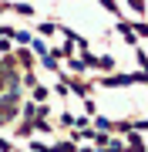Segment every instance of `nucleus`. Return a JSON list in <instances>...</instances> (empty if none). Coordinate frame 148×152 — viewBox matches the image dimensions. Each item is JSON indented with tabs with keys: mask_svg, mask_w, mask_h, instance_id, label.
I'll return each instance as SVG.
<instances>
[{
	"mask_svg": "<svg viewBox=\"0 0 148 152\" xmlns=\"http://www.w3.org/2000/svg\"><path fill=\"white\" fill-rule=\"evenodd\" d=\"M131 129H148V118H138V122H131Z\"/></svg>",
	"mask_w": 148,
	"mask_h": 152,
	"instance_id": "nucleus-5",
	"label": "nucleus"
},
{
	"mask_svg": "<svg viewBox=\"0 0 148 152\" xmlns=\"http://www.w3.org/2000/svg\"><path fill=\"white\" fill-rule=\"evenodd\" d=\"M128 145H131V149H128V152H145V142L138 139V135H131V142H128Z\"/></svg>",
	"mask_w": 148,
	"mask_h": 152,
	"instance_id": "nucleus-1",
	"label": "nucleus"
},
{
	"mask_svg": "<svg viewBox=\"0 0 148 152\" xmlns=\"http://www.w3.org/2000/svg\"><path fill=\"white\" fill-rule=\"evenodd\" d=\"M34 98H37V102H44V98H47V88H40V85H34Z\"/></svg>",
	"mask_w": 148,
	"mask_h": 152,
	"instance_id": "nucleus-2",
	"label": "nucleus"
},
{
	"mask_svg": "<svg viewBox=\"0 0 148 152\" xmlns=\"http://www.w3.org/2000/svg\"><path fill=\"white\" fill-rule=\"evenodd\" d=\"M0 152H14V149H10V145H7V142H4V139H0Z\"/></svg>",
	"mask_w": 148,
	"mask_h": 152,
	"instance_id": "nucleus-6",
	"label": "nucleus"
},
{
	"mask_svg": "<svg viewBox=\"0 0 148 152\" xmlns=\"http://www.w3.org/2000/svg\"><path fill=\"white\" fill-rule=\"evenodd\" d=\"M0 10H4V7H0Z\"/></svg>",
	"mask_w": 148,
	"mask_h": 152,
	"instance_id": "nucleus-8",
	"label": "nucleus"
},
{
	"mask_svg": "<svg viewBox=\"0 0 148 152\" xmlns=\"http://www.w3.org/2000/svg\"><path fill=\"white\" fill-rule=\"evenodd\" d=\"M104 152H125V149H121V142H104Z\"/></svg>",
	"mask_w": 148,
	"mask_h": 152,
	"instance_id": "nucleus-3",
	"label": "nucleus"
},
{
	"mask_svg": "<svg viewBox=\"0 0 148 152\" xmlns=\"http://www.w3.org/2000/svg\"><path fill=\"white\" fill-rule=\"evenodd\" d=\"M101 4H104V7H108V10H111V14H115V4H111V0H101Z\"/></svg>",
	"mask_w": 148,
	"mask_h": 152,
	"instance_id": "nucleus-7",
	"label": "nucleus"
},
{
	"mask_svg": "<svg viewBox=\"0 0 148 152\" xmlns=\"http://www.w3.org/2000/svg\"><path fill=\"white\" fill-rule=\"evenodd\" d=\"M98 68H104V71H111V68H115V61H111V58H101V61H98Z\"/></svg>",
	"mask_w": 148,
	"mask_h": 152,
	"instance_id": "nucleus-4",
	"label": "nucleus"
}]
</instances>
